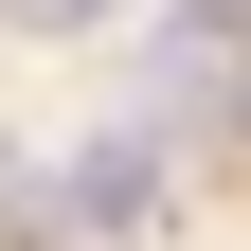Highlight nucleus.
<instances>
[{
    "instance_id": "nucleus-4",
    "label": "nucleus",
    "mask_w": 251,
    "mask_h": 251,
    "mask_svg": "<svg viewBox=\"0 0 251 251\" xmlns=\"http://www.w3.org/2000/svg\"><path fill=\"white\" fill-rule=\"evenodd\" d=\"M233 54H251V36H233Z\"/></svg>"
},
{
    "instance_id": "nucleus-2",
    "label": "nucleus",
    "mask_w": 251,
    "mask_h": 251,
    "mask_svg": "<svg viewBox=\"0 0 251 251\" xmlns=\"http://www.w3.org/2000/svg\"><path fill=\"white\" fill-rule=\"evenodd\" d=\"M0 18H18V36H108L126 0H0Z\"/></svg>"
},
{
    "instance_id": "nucleus-3",
    "label": "nucleus",
    "mask_w": 251,
    "mask_h": 251,
    "mask_svg": "<svg viewBox=\"0 0 251 251\" xmlns=\"http://www.w3.org/2000/svg\"><path fill=\"white\" fill-rule=\"evenodd\" d=\"M0 215H18V144H0Z\"/></svg>"
},
{
    "instance_id": "nucleus-1",
    "label": "nucleus",
    "mask_w": 251,
    "mask_h": 251,
    "mask_svg": "<svg viewBox=\"0 0 251 251\" xmlns=\"http://www.w3.org/2000/svg\"><path fill=\"white\" fill-rule=\"evenodd\" d=\"M54 215H72V233H126V215H162V144H144V126H108V144H72V179H54Z\"/></svg>"
}]
</instances>
